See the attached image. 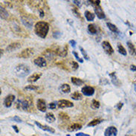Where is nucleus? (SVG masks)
<instances>
[{
    "instance_id": "nucleus-1",
    "label": "nucleus",
    "mask_w": 136,
    "mask_h": 136,
    "mask_svg": "<svg viewBox=\"0 0 136 136\" xmlns=\"http://www.w3.org/2000/svg\"><path fill=\"white\" fill-rule=\"evenodd\" d=\"M49 31V25L44 21H39L35 24L34 32L40 38H46Z\"/></svg>"
},
{
    "instance_id": "nucleus-2",
    "label": "nucleus",
    "mask_w": 136,
    "mask_h": 136,
    "mask_svg": "<svg viewBox=\"0 0 136 136\" xmlns=\"http://www.w3.org/2000/svg\"><path fill=\"white\" fill-rule=\"evenodd\" d=\"M14 72L16 75L19 78H25L30 74V68L25 64H19L14 68Z\"/></svg>"
},
{
    "instance_id": "nucleus-3",
    "label": "nucleus",
    "mask_w": 136,
    "mask_h": 136,
    "mask_svg": "<svg viewBox=\"0 0 136 136\" xmlns=\"http://www.w3.org/2000/svg\"><path fill=\"white\" fill-rule=\"evenodd\" d=\"M17 108L22 109L25 111H28L31 107H33V100L31 97H26L24 100L19 99L17 100Z\"/></svg>"
},
{
    "instance_id": "nucleus-4",
    "label": "nucleus",
    "mask_w": 136,
    "mask_h": 136,
    "mask_svg": "<svg viewBox=\"0 0 136 136\" xmlns=\"http://www.w3.org/2000/svg\"><path fill=\"white\" fill-rule=\"evenodd\" d=\"M34 53V49H31V48H28V49H24L21 53H20L18 54V57L20 58H29L31 57Z\"/></svg>"
},
{
    "instance_id": "nucleus-5",
    "label": "nucleus",
    "mask_w": 136,
    "mask_h": 136,
    "mask_svg": "<svg viewBox=\"0 0 136 136\" xmlns=\"http://www.w3.org/2000/svg\"><path fill=\"white\" fill-rule=\"evenodd\" d=\"M43 55L45 56V57L49 59V60H53L55 58L57 54L56 50H53V49H46L43 53Z\"/></svg>"
},
{
    "instance_id": "nucleus-6",
    "label": "nucleus",
    "mask_w": 136,
    "mask_h": 136,
    "mask_svg": "<svg viewBox=\"0 0 136 136\" xmlns=\"http://www.w3.org/2000/svg\"><path fill=\"white\" fill-rule=\"evenodd\" d=\"M102 48L103 49L104 51L109 55H112L114 53V49L112 47L111 44L108 42V41H103L102 42Z\"/></svg>"
},
{
    "instance_id": "nucleus-7",
    "label": "nucleus",
    "mask_w": 136,
    "mask_h": 136,
    "mask_svg": "<svg viewBox=\"0 0 136 136\" xmlns=\"http://www.w3.org/2000/svg\"><path fill=\"white\" fill-rule=\"evenodd\" d=\"M81 92L85 96H92L95 94V88L89 86H85L81 88Z\"/></svg>"
},
{
    "instance_id": "nucleus-8",
    "label": "nucleus",
    "mask_w": 136,
    "mask_h": 136,
    "mask_svg": "<svg viewBox=\"0 0 136 136\" xmlns=\"http://www.w3.org/2000/svg\"><path fill=\"white\" fill-rule=\"evenodd\" d=\"M57 106L60 109L63 108H70L74 107V103L67 100H59L57 101Z\"/></svg>"
},
{
    "instance_id": "nucleus-9",
    "label": "nucleus",
    "mask_w": 136,
    "mask_h": 136,
    "mask_svg": "<svg viewBox=\"0 0 136 136\" xmlns=\"http://www.w3.org/2000/svg\"><path fill=\"white\" fill-rule=\"evenodd\" d=\"M34 63L39 68H44L47 66V62H46V59H44V57H39L34 59Z\"/></svg>"
},
{
    "instance_id": "nucleus-10",
    "label": "nucleus",
    "mask_w": 136,
    "mask_h": 136,
    "mask_svg": "<svg viewBox=\"0 0 136 136\" xmlns=\"http://www.w3.org/2000/svg\"><path fill=\"white\" fill-rule=\"evenodd\" d=\"M117 134V129L115 126H109L104 132L105 136H116Z\"/></svg>"
},
{
    "instance_id": "nucleus-11",
    "label": "nucleus",
    "mask_w": 136,
    "mask_h": 136,
    "mask_svg": "<svg viewBox=\"0 0 136 136\" xmlns=\"http://www.w3.org/2000/svg\"><path fill=\"white\" fill-rule=\"evenodd\" d=\"M10 28L11 29L13 30V31L17 34H19L20 36H22V33H24V31L22 30V28L20 26V25L17 23V22H13L11 25H10Z\"/></svg>"
},
{
    "instance_id": "nucleus-12",
    "label": "nucleus",
    "mask_w": 136,
    "mask_h": 136,
    "mask_svg": "<svg viewBox=\"0 0 136 136\" xmlns=\"http://www.w3.org/2000/svg\"><path fill=\"white\" fill-rule=\"evenodd\" d=\"M15 97H16L13 95H8L7 97L5 98V100H4V102H3L4 106L5 107H7V108H10L11 107V105H12V103H13V102L15 100Z\"/></svg>"
},
{
    "instance_id": "nucleus-13",
    "label": "nucleus",
    "mask_w": 136,
    "mask_h": 136,
    "mask_svg": "<svg viewBox=\"0 0 136 136\" xmlns=\"http://www.w3.org/2000/svg\"><path fill=\"white\" fill-rule=\"evenodd\" d=\"M21 21L22 22V24L26 26L27 28H31L32 26H33V20H31V18H29L28 17H26V16H22L21 17Z\"/></svg>"
},
{
    "instance_id": "nucleus-14",
    "label": "nucleus",
    "mask_w": 136,
    "mask_h": 136,
    "mask_svg": "<svg viewBox=\"0 0 136 136\" xmlns=\"http://www.w3.org/2000/svg\"><path fill=\"white\" fill-rule=\"evenodd\" d=\"M37 107L38 110H39L42 112H45L46 111L47 106L46 103V101L43 99H38L37 102Z\"/></svg>"
},
{
    "instance_id": "nucleus-15",
    "label": "nucleus",
    "mask_w": 136,
    "mask_h": 136,
    "mask_svg": "<svg viewBox=\"0 0 136 136\" xmlns=\"http://www.w3.org/2000/svg\"><path fill=\"white\" fill-rule=\"evenodd\" d=\"M95 13L97 15V18L100 19V20H103L106 17L104 11L103 10L102 8L100 5L95 7Z\"/></svg>"
},
{
    "instance_id": "nucleus-16",
    "label": "nucleus",
    "mask_w": 136,
    "mask_h": 136,
    "mask_svg": "<svg viewBox=\"0 0 136 136\" xmlns=\"http://www.w3.org/2000/svg\"><path fill=\"white\" fill-rule=\"evenodd\" d=\"M56 50V52H57V54L59 56V57H66L67 56V54H68V45H66L63 48H57Z\"/></svg>"
},
{
    "instance_id": "nucleus-17",
    "label": "nucleus",
    "mask_w": 136,
    "mask_h": 136,
    "mask_svg": "<svg viewBox=\"0 0 136 136\" xmlns=\"http://www.w3.org/2000/svg\"><path fill=\"white\" fill-rule=\"evenodd\" d=\"M35 124L38 126L39 129H42V130H44V131H47V132H49L50 133H53V134L55 132L54 129H53V128H51V127H50V126H47V125H42V124H41L40 123L37 122V121H35Z\"/></svg>"
},
{
    "instance_id": "nucleus-18",
    "label": "nucleus",
    "mask_w": 136,
    "mask_h": 136,
    "mask_svg": "<svg viewBox=\"0 0 136 136\" xmlns=\"http://www.w3.org/2000/svg\"><path fill=\"white\" fill-rule=\"evenodd\" d=\"M21 44L20 42H12L10 45H8L6 48V51L8 52H11L13 51H15L17 49H19L21 48Z\"/></svg>"
},
{
    "instance_id": "nucleus-19",
    "label": "nucleus",
    "mask_w": 136,
    "mask_h": 136,
    "mask_svg": "<svg viewBox=\"0 0 136 136\" xmlns=\"http://www.w3.org/2000/svg\"><path fill=\"white\" fill-rule=\"evenodd\" d=\"M115 74H116L115 72H112V73L109 74V77L111 78L112 83L115 86H119L120 85V81L118 80V79L117 78V76Z\"/></svg>"
},
{
    "instance_id": "nucleus-20",
    "label": "nucleus",
    "mask_w": 136,
    "mask_h": 136,
    "mask_svg": "<svg viewBox=\"0 0 136 136\" xmlns=\"http://www.w3.org/2000/svg\"><path fill=\"white\" fill-rule=\"evenodd\" d=\"M41 76H42L41 73H34V74H32L31 76H30L29 78H28V82L34 83V82L37 81L39 78H41Z\"/></svg>"
},
{
    "instance_id": "nucleus-21",
    "label": "nucleus",
    "mask_w": 136,
    "mask_h": 136,
    "mask_svg": "<svg viewBox=\"0 0 136 136\" xmlns=\"http://www.w3.org/2000/svg\"><path fill=\"white\" fill-rule=\"evenodd\" d=\"M126 45H127V46H128V49H129V51L130 54H131V55H133V56H135L136 49L135 48V46H134V45H133L131 42H129V41H128V42H126Z\"/></svg>"
},
{
    "instance_id": "nucleus-22",
    "label": "nucleus",
    "mask_w": 136,
    "mask_h": 136,
    "mask_svg": "<svg viewBox=\"0 0 136 136\" xmlns=\"http://www.w3.org/2000/svg\"><path fill=\"white\" fill-rule=\"evenodd\" d=\"M71 83H72L74 85H75V86H82V85L84 83V81H83V80H82L80 79V78H75V77H71Z\"/></svg>"
},
{
    "instance_id": "nucleus-23",
    "label": "nucleus",
    "mask_w": 136,
    "mask_h": 136,
    "mask_svg": "<svg viewBox=\"0 0 136 136\" xmlns=\"http://www.w3.org/2000/svg\"><path fill=\"white\" fill-rule=\"evenodd\" d=\"M82 128V125L80 124H74L71 126H69L67 128L68 132H74V131H78L80 130Z\"/></svg>"
},
{
    "instance_id": "nucleus-24",
    "label": "nucleus",
    "mask_w": 136,
    "mask_h": 136,
    "mask_svg": "<svg viewBox=\"0 0 136 136\" xmlns=\"http://www.w3.org/2000/svg\"><path fill=\"white\" fill-rule=\"evenodd\" d=\"M84 15H85V17H86V20L88 21V22H92L93 20H95V15L93 13H92V12H90L88 10H86L85 11Z\"/></svg>"
},
{
    "instance_id": "nucleus-25",
    "label": "nucleus",
    "mask_w": 136,
    "mask_h": 136,
    "mask_svg": "<svg viewBox=\"0 0 136 136\" xmlns=\"http://www.w3.org/2000/svg\"><path fill=\"white\" fill-rule=\"evenodd\" d=\"M59 90L61 91V92L67 94V93H69L71 92V87L67 83H64V84H63V85L60 86Z\"/></svg>"
},
{
    "instance_id": "nucleus-26",
    "label": "nucleus",
    "mask_w": 136,
    "mask_h": 136,
    "mask_svg": "<svg viewBox=\"0 0 136 136\" xmlns=\"http://www.w3.org/2000/svg\"><path fill=\"white\" fill-rule=\"evenodd\" d=\"M0 11H1V19L2 20H7L8 19V16H9V14H8V12L7 11V10L5 8H3L2 6H1L0 7Z\"/></svg>"
},
{
    "instance_id": "nucleus-27",
    "label": "nucleus",
    "mask_w": 136,
    "mask_h": 136,
    "mask_svg": "<svg viewBox=\"0 0 136 136\" xmlns=\"http://www.w3.org/2000/svg\"><path fill=\"white\" fill-rule=\"evenodd\" d=\"M88 31L91 34H96L97 33V26L94 24H89L88 25Z\"/></svg>"
},
{
    "instance_id": "nucleus-28",
    "label": "nucleus",
    "mask_w": 136,
    "mask_h": 136,
    "mask_svg": "<svg viewBox=\"0 0 136 136\" xmlns=\"http://www.w3.org/2000/svg\"><path fill=\"white\" fill-rule=\"evenodd\" d=\"M46 120L49 123H53L54 121H55L56 117H55V116L54 115V114L52 112H48L46 115Z\"/></svg>"
},
{
    "instance_id": "nucleus-29",
    "label": "nucleus",
    "mask_w": 136,
    "mask_h": 136,
    "mask_svg": "<svg viewBox=\"0 0 136 136\" xmlns=\"http://www.w3.org/2000/svg\"><path fill=\"white\" fill-rule=\"evenodd\" d=\"M71 98L74 100H80L83 99V95L80 94L79 92H75L71 95Z\"/></svg>"
},
{
    "instance_id": "nucleus-30",
    "label": "nucleus",
    "mask_w": 136,
    "mask_h": 136,
    "mask_svg": "<svg viewBox=\"0 0 136 136\" xmlns=\"http://www.w3.org/2000/svg\"><path fill=\"white\" fill-rule=\"evenodd\" d=\"M107 27L109 28V29L112 32H113V33H118L119 32V31H118L115 25H114V24H112L111 22H107Z\"/></svg>"
},
{
    "instance_id": "nucleus-31",
    "label": "nucleus",
    "mask_w": 136,
    "mask_h": 136,
    "mask_svg": "<svg viewBox=\"0 0 136 136\" xmlns=\"http://www.w3.org/2000/svg\"><path fill=\"white\" fill-rule=\"evenodd\" d=\"M117 51L120 54H122L124 56H126V50L120 43L117 44Z\"/></svg>"
},
{
    "instance_id": "nucleus-32",
    "label": "nucleus",
    "mask_w": 136,
    "mask_h": 136,
    "mask_svg": "<svg viewBox=\"0 0 136 136\" xmlns=\"http://www.w3.org/2000/svg\"><path fill=\"white\" fill-rule=\"evenodd\" d=\"M103 120H100V119H95L93 120H92L91 122H89L88 124V126H95L98 125L99 124H100Z\"/></svg>"
},
{
    "instance_id": "nucleus-33",
    "label": "nucleus",
    "mask_w": 136,
    "mask_h": 136,
    "mask_svg": "<svg viewBox=\"0 0 136 136\" xmlns=\"http://www.w3.org/2000/svg\"><path fill=\"white\" fill-rule=\"evenodd\" d=\"M59 118L61 120H68L69 119V116L68 115V114L65 113V112H59Z\"/></svg>"
},
{
    "instance_id": "nucleus-34",
    "label": "nucleus",
    "mask_w": 136,
    "mask_h": 136,
    "mask_svg": "<svg viewBox=\"0 0 136 136\" xmlns=\"http://www.w3.org/2000/svg\"><path fill=\"white\" fill-rule=\"evenodd\" d=\"M91 107L92 109H97L100 107V103L96 100H92V103H91Z\"/></svg>"
},
{
    "instance_id": "nucleus-35",
    "label": "nucleus",
    "mask_w": 136,
    "mask_h": 136,
    "mask_svg": "<svg viewBox=\"0 0 136 136\" xmlns=\"http://www.w3.org/2000/svg\"><path fill=\"white\" fill-rule=\"evenodd\" d=\"M26 91H37L38 89V86H34V85H28L24 88Z\"/></svg>"
},
{
    "instance_id": "nucleus-36",
    "label": "nucleus",
    "mask_w": 136,
    "mask_h": 136,
    "mask_svg": "<svg viewBox=\"0 0 136 136\" xmlns=\"http://www.w3.org/2000/svg\"><path fill=\"white\" fill-rule=\"evenodd\" d=\"M80 51H81V53H82V54H83V57L86 59V60H89V57H88V56L87 53L85 51V50L83 49L81 46H80Z\"/></svg>"
},
{
    "instance_id": "nucleus-37",
    "label": "nucleus",
    "mask_w": 136,
    "mask_h": 136,
    "mask_svg": "<svg viewBox=\"0 0 136 136\" xmlns=\"http://www.w3.org/2000/svg\"><path fill=\"white\" fill-rule=\"evenodd\" d=\"M72 54H74V56L75 57V58L77 59V60H78V62H80V63H83V59L82 58H80V57H79V55H78V54L76 52V51H72Z\"/></svg>"
},
{
    "instance_id": "nucleus-38",
    "label": "nucleus",
    "mask_w": 136,
    "mask_h": 136,
    "mask_svg": "<svg viewBox=\"0 0 136 136\" xmlns=\"http://www.w3.org/2000/svg\"><path fill=\"white\" fill-rule=\"evenodd\" d=\"M94 7H96V6H99L100 5V0H92V1H88Z\"/></svg>"
},
{
    "instance_id": "nucleus-39",
    "label": "nucleus",
    "mask_w": 136,
    "mask_h": 136,
    "mask_svg": "<svg viewBox=\"0 0 136 136\" xmlns=\"http://www.w3.org/2000/svg\"><path fill=\"white\" fill-rule=\"evenodd\" d=\"M71 68L73 70H77L78 68H79V65H78V63H76V62H74V61H72V62H71Z\"/></svg>"
},
{
    "instance_id": "nucleus-40",
    "label": "nucleus",
    "mask_w": 136,
    "mask_h": 136,
    "mask_svg": "<svg viewBox=\"0 0 136 136\" xmlns=\"http://www.w3.org/2000/svg\"><path fill=\"white\" fill-rule=\"evenodd\" d=\"M72 12H73V13H74V15L75 17H77L78 18H80V12L78 11V9L77 8H74L72 9Z\"/></svg>"
},
{
    "instance_id": "nucleus-41",
    "label": "nucleus",
    "mask_w": 136,
    "mask_h": 136,
    "mask_svg": "<svg viewBox=\"0 0 136 136\" xmlns=\"http://www.w3.org/2000/svg\"><path fill=\"white\" fill-rule=\"evenodd\" d=\"M57 106V103L52 102V103H50L49 104V108L50 109H56Z\"/></svg>"
},
{
    "instance_id": "nucleus-42",
    "label": "nucleus",
    "mask_w": 136,
    "mask_h": 136,
    "mask_svg": "<svg viewBox=\"0 0 136 136\" xmlns=\"http://www.w3.org/2000/svg\"><path fill=\"white\" fill-rule=\"evenodd\" d=\"M69 44L71 46V47H73L74 49H75L77 42H76V41H75V40H74V39H71V40L69 41Z\"/></svg>"
},
{
    "instance_id": "nucleus-43",
    "label": "nucleus",
    "mask_w": 136,
    "mask_h": 136,
    "mask_svg": "<svg viewBox=\"0 0 136 136\" xmlns=\"http://www.w3.org/2000/svg\"><path fill=\"white\" fill-rule=\"evenodd\" d=\"M60 36H61V33H59V32H54L53 34V37L55 39H58Z\"/></svg>"
},
{
    "instance_id": "nucleus-44",
    "label": "nucleus",
    "mask_w": 136,
    "mask_h": 136,
    "mask_svg": "<svg viewBox=\"0 0 136 136\" xmlns=\"http://www.w3.org/2000/svg\"><path fill=\"white\" fill-rule=\"evenodd\" d=\"M14 121H16V122H18V123H22V119L21 118H20L18 116H15L13 117V118H12Z\"/></svg>"
},
{
    "instance_id": "nucleus-45",
    "label": "nucleus",
    "mask_w": 136,
    "mask_h": 136,
    "mask_svg": "<svg viewBox=\"0 0 136 136\" xmlns=\"http://www.w3.org/2000/svg\"><path fill=\"white\" fill-rule=\"evenodd\" d=\"M73 2H74V4H75L78 7H80V6H81V4H82L81 2H80V1H78V0H74Z\"/></svg>"
},
{
    "instance_id": "nucleus-46",
    "label": "nucleus",
    "mask_w": 136,
    "mask_h": 136,
    "mask_svg": "<svg viewBox=\"0 0 136 136\" xmlns=\"http://www.w3.org/2000/svg\"><path fill=\"white\" fill-rule=\"evenodd\" d=\"M39 17H40V18H42V17H44V16H45L44 10H42V9H39Z\"/></svg>"
},
{
    "instance_id": "nucleus-47",
    "label": "nucleus",
    "mask_w": 136,
    "mask_h": 136,
    "mask_svg": "<svg viewBox=\"0 0 136 136\" xmlns=\"http://www.w3.org/2000/svg\"><path fill=\"white\" fill-rule=\"evenodd\" d=\"M123 105H124V104H123L122 103H118L116 105V107L119 109V110H120L121 108H122V107H123Z\"/></svg>"
},
{
    "instance_id": "nucleus-48",
    "label": "nucleus",
    "mask_w": 136,
    "mask_h": 136,
    "mask_svg": "<svg viewBox=\"0 0 136 136\" xmlns=\"http://www.w3.org/2000/svg\"><path fill=\"white\" fill-rule=\"evenodd\" d=\"M76 136H90L89 135H87V134H85L83 132H80V133H77L76 134Z\"/></svg>"
},
{
    "instance_id": "nucleus-49",
    "label": "nucleus",
    "mask_w": 136,
    "mask_h": 136,
    "mask_svg": "<svg viewBox=\"0 0 136 136\" xmlns=\"http://www.w3.org/2000/svg\"><path fill=\"white\" fill-rule=\"evenodd\" d=\"M130 70L132 71H136V66L135 65H131L130 66Z\"/></svg>"
},
{
    "instance_id": "nucleus-50",
    "label": "nucleus",
    "mask_w": 136,
    "mask_h": 136,
    "mask_svg": "<svg viewBox=\"0 0 136 136\" xmlns=\"http://www.w3.org/2000/svg\"><path fill=\"white\" fill-rule=\"evenodd\" d=\"M12 127H13V129L15 130V132H16L17 133H18V132H19V129H18L17 126H14V125H13V126H12Z\"/></svg>"
},
{
    "instance_id": "nucleus-51",
    "label": "nucleus",
    "mask_w": 136,
    "mask_h": 136,
    "mask_svg": "<svg viewBox=\"0 0 136 136\" xmlns=\"http://www.w3.org/2000/svg\"><path fill=\"white\" fill-rule=\"evenodd\" d=\"M2 54H3V51L2 49H1V56H2Z\"/></svg>"
}]
</instances>
